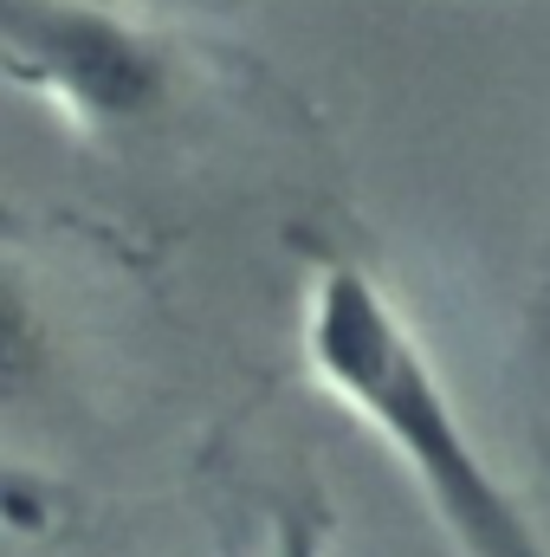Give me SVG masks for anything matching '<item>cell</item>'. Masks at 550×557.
Masks as SVG:
<instances>
[{
  "instance_id": "cell-1",
  "label": "cell",
  "mask_w": 550,
  "mask_h": 557,
  "mask_svg": "<svg viewBox=\"0 0 550 557\" xmlns=\"http://www.w3.org/2000/svg\"><path fill=\"white\" fill-rule=\"evenodd\" d=\"M304 363L330 403H343L396 454V467L414 480V493L460 545V557H550L518 493L473 441L409 311L363 267H324L311 278Z\"/></svg>"
},
{
  "instance_id": "cell-2",
  "label": "cell",
  "mask_w": 550,
  "mask_h": 557,
  "mask_svg": "<svg viewBox=\"0 0 550 557\" xmlns=\"http://www.w3.org/2000/svg\"><path fill=\"white\" fill-rule=\"evenodd\" d=\"M7 72L78 131H137L175 98V52L104 0H7Z\"/></svg>"
},
{
  "instance_id": "cell-3",
  "label": "cell",
  "mask_w": 550,
  "mask_h": 557,
  "mask_svg": "<svg viewBox=\"0 0 550 557\" xmlns=\"http://www.w3.org/2000/svg\"><path fill=\"white\" fill-rule=\"evenodd\" d=\"M266 557H324V532L311 519H285L273 532V552Z\"/></svg>"
}]
</instances>
